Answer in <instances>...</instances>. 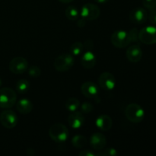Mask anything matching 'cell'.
<instances>
[{"label": "cell", "mask_w": 156, "mask_h": 156, "mask_svg": "<svg viewBox=\"0 0 156 156\" xmlns=\"http://www.w3.org/2000/svg\"><path fill=\"white\" fill-rule=\"evenodd\" d=\"M59 1L62 3H69L72 2L73 1H74V0H59Z\"/></svg>", "instance_id": "d6a6232c"}, {"label": "cell", "mask_w": 156, "mask_h": 156, "mask_svg": "<svg viewBox=\"0 0 156 156\" xmlns=\"http://www.w3.org/2000/svg\"><path fill=\"white\" fill-rule=\"evenodd\" d=\"M90 145L94 150H102L107 145V139L101 133H95L90 139Z\"/></svg>", "instance_id": "4fadbf2b"}, {"label": "cell", "mask_w": 156, "mask_h": 156, "mask_svg": "<svg viewBox=\"0 0 156 156\" xmlns=\"http://www.w3.org/2000/svg\"><path fill=\"white\" fill-rule=\"evenodd\" d=\"M93 109H94L93 105L90 102H85L81 105V111L84 114H89L92 112Z\"/></svg>", "instance_id": "484cf974"}, {"label": "cell", "mask_w": 156, "mask_h": 156, "mask_svg": "<svg viewBox=\"0 0 156 156\" xmlns=\"http://www.w3.org/2000/svg\"><path fill=\"white\" fill-rule=\"evenodd\" d=\"M9 69L14 74H22L25 73L28 69V62L25 58L17 56L10 61Z\"/></svg>", "instance_id": "ba28073f"}, {"label": "cell", "mask_w": 156, "mask_h": 156, "mask_svg": "<svg viewBox=\"0 0 156 156\" xmlns=\"http://www.w3.org/2000/svg\"><path fill=\"white\" fill-rule=\"evenodd\" d=\"M149 19L152 24H156V8L151 10L149 15Z\"/></svg>", "instance_id": "f546056e"}, {"label": "cell", "mask_w": 156, "mask_h": 156, "mask_svg": "<svg viewBox=\"0 0 156 156\" xmlns=\"http://www.w3.org/2000/svg\"><path fill=\"white\" fill-rule=\"evenodd\" d=\"M80 15L82 18L86 21H94L99 18L101 10L97 5L93 3H86L82 7Z\"/></svg>", "instance_id": "8992f818"}, {"label": "cell", "mask_w": 156, "mask_h": 156, "mask_svg": "<svg viewBox=\"0 0 156 156\" xmlns=\"http://www.w3.org/2000/svg\"><path fill=\"white\" fill-rule=\"evenodd\" d=\"M17 95L15 91L10 88L0 89V108L9 109L15 105Z\"/></svg>", "instance_id": "3957f363"}, {"label": "cell", "mask_w": 156, "mask_h": 156, "mask_svg": "<svg viewBox=\"0 0 156 156\" xmlns=\"http://www.w3.org/2000/svg\"><path fill=\"white\" fill-rule=\"evenodd\" d=\"M88 143L86 137L82 135H76L72 139V144L77 149H82Z\"/></svg>", "instance_id": "d6986e66"}, {"label": "cell", "mask_w": 156, "mask_h": 156, "mask_svg": "<svg viewBox=\"0 0 156 156\" xmlns=\"http://www.w3.org/2000/svg\"><path fill=\"white\" fill-rule=\"evenodd\" d=\"M81 91L87 98L97 99L98 98V87L92 82H84L81 86Z\"/></svg>", "instance_id": "8fae6325"}, {"label": "cell", "mask_w": 156, "mask_h": 156, "mask_svg": "<svg viewBox=\"0 0 156 156\" xmlns=\"http://www.w3.org/2000/svg\"><path fill=\"white\" fill-rule=\"evenodd\" d=\"M139 32L140 31L138 30V29L136 28V27H133V28L129 30V32H128L131 42L137 43L140 41V37H139Z\"/></svg>", "instance_id": "d4e9b609"}, {"label": "cell", "mask_w": 156, "mask_h": 156, "mask_svg": "<svg viewBox=\"0 0 156 156\" xmlns=\"http://www.w3.org/2000/svg\"><path fill=\"white\" fill-rule=\"evenodd\" d=\"M84 45L82 43L77 41L75 42L74 44H72L71 47H70V52L73 56H79L84 51Z\"/></svg>", "instance_id": "603a6c76"}, {"label": "cell", "mask_w": 156, "mask_h": 156, "mask_svg": "<svg viewBox=\"0 0 156 156\" xmlns=\"http://www.w3.org/2000/svg\"><path fill=\"white\" fill-rule=\"evenodd\" d=\"M96 62H97L96 56L91 50H88L85 53H83L81 58V63L82 66L86 69H92L95 66Z\"/></svg>", "instance_id": "e0dca14e"}, {"label": "cell", "mask_w": 156, "mask_h": 156, "mask_svg": "<svg viewBox=\"0 0 156 156\" xmlns=\"http://www.w3.org/2000/svg\"><path fill=\"white\" fill-rule=\"evenodd\" d=\"M30 88V83L26 79H20L16 84V90L20 94L27 92Z\"/></svg>", "instance_id": "7402d4cb"}, {"label": "cell", "mask_w": 156, "mask_h": 156, "mask_svg": "<svg viewBox=\"0 0 156 156\" xmlns=\"http://www.w3.org/2000/svg\"><path fill=\"white\" fill-rule=\"evenodd\" d=\"M79 156H96L98 155V153H95L93 151L89 150V149H85L82 150L79 153Z\"/></svg>", "instance_id": "f1b7e54d"}, {"label": "cell", "mask_w": 156, "mask_h": 156, "mask_svg": "<svg viewBox=\"0 0 156 156\" xmlns=\"http://www.w3.org/2000/svg\"><path fill=\"white\" fill-rule=\"evenodd\" d=\"M98 83L102 89L105 91H111L116 86V79L111 73L105 72L99 76Z\"/></svg>", "instance_id": "30bf717a"}, {"label": "cell", "mask_w": 156, "mask_h": 156, "mask_svg": "<svg viewBox=\"0 0 156 156\" xmlns=\"http://www.w3.org/2000/svg\"><path fill=\"white\" fill-rule=\"evenodd\" d=\"M68 123L73 129H79L85 123V117L82 112L74 111L69 116Z\"/></svg>", "instance_id": "9a60e30c"}, {"label": "cell", "mask_w": 156, "mask_h": 156, "mask_svg": "<svg viewBox=\"0 0 156 156\" xmlns=\"http://www.w3.org/2000/svg\"><path fill=\"white\" fill-rule=\"evenodd\" d=\"M125 116L129 121L133 123H139L145 117V111L140 105L136 103L129 104L125 109Z\"/></svg>", "instance_id": "6da1fadb"}, {"label": "cell", "mask_w": 156, "mask_h": 156, "mask_svg": "<svg viewBox=\"0 0 156 156\" xmlns=\"http://www.w3.org/2000/svg\"><path fill=\"white\" fill-rule=\"evenodd\" d=\"M143 4L146 9L152 10L156 8V0H143Z\"/></svg>", "instance_id": "83f0119b"}, {"label": "cell", "mask_w": 156, "mask_h": 156, "mask_svg": "<svg viewBox=\"0 0 156 156\" xmlns=\"http://www.w3.org/2000/svg\"><path fill=\"white\" fill-rule=\"evenodd\" d=\"M85 24H86V20L84 19L83 18L79 19V21H78L77 22L78 27H80V28H83V27L85 26Z\"/></svg>", "instance_id": "1f68e13d"}, {"label": "cell", "mask_w": 156, "mask_h": 156, "mask_svg": "<svg viewBox=\"0 0 156 156\" xmlns=\"http://www.w3.org/2000/svg\"><path fill=\"white\" fill-rule=\"evenodd\" d=\"M126 56L131 62H138L143 57V50L139 45H132L126 50Z\"/></svg>", "instance_id": "5bb4252c"}, {"label": "cell", "mask_w": 156, "mask_h": 156, "mask_svg": "<svg viewBox=\"0 0 156 156\" xmlns=\"http://www.w3.org/2000/svg\"><path fill=\"white\" fill-rule=\"evenodd\" d=\"M94 1H96L98 3H105L109 1V0H94Z\"/></svg>", "instance_id": "836d02e7"}, {"label": "cell", "mask_w": 156, "mask_h": 156, "mask_svg": "<svg viewBox=\"0 0 156 156\" xmlns=\"http://www.w3.org/2000/svg\"><path fill=\"white\" fill-rule=\"evenodd\" d=\"M0 122L5 128L12 129L18 124V116L12 110H5L0 114Z\"/></svg>", "instance_id": "9c48e42d"}, {"label": "cell", "mask_w": 156, "mask_h": 156, "mask_svg": "<svg viewBox=\"0 0 156 156\" xmlns=\"http://www.w3.org/2000/svg\"><path fill=\"white\" fill-rule=\"evenodd\" d=\"M17 111L21 114H27L31 112L33 104L27 98H22L17 102Z\"/></svg>", "instance_id": "ac0fdd59"}, {"label": "cell", "mask_w": 156, "mask_h": 156, "mask_svg": "<svg viewBox=\"0 0 156 156\" xmlns=\"http://www.w3.org/2000/svg\"><path fill=\"white\" fill-rule=\"evenodd\" d=\"M79 106H80V102L77 98H70L68 100H66L65 103L66 108L70 112L76 111Z\"/></svg>", "instance_id": "44dd1931"}, {"label": "cell", "mask_w": 156, "mask_h": 156, "mask_svg": "<svg viewBox=\"0 0 156 156\" xmlns=\"http://www.w3.org/2000/svg\"><path fill=\"white\" fill-rule=\"evenodd\" d=\"M28 74L31 76L32 78H38L41 75V70L37 66H30L27 69Z\"/></svg>", "instance_id": "cb8c5ba5"}, {"label": "cell", "mask_w": 156, "mask_h": 156, "mask_svg": "<svg viewBox=\"0 0 156 156\" xmlns=\"http://www.w3.org/2000/svg\"><path fill=\"white\" fill-rule=\"evenodd\" d=\"M84 49H86L88 50H91L94 47V44H93V41L91 40H86V41L84 42Z\"/></svg>", "instance_id": "4dcf8cb0"}, {"label": "cell", "mask_w": 156, "mask_h": 156, "mask_svg": "<svg viewBox=\"0 0 156 156\" xmlns=\"http://www.w3.org/2000/svg\"><path fill=\"white\" fill-rule=\"evenodd\" d=\"M1 83H2V82H1V79H0V86H1Z\"/></svg>", "instance_id": "e575fe53"}, {"label": "cell", "mask_w": 156, "mask_h": 156, "mask_svg": "<svg viewBox=\"0 0 156 156\" xmlns=\"http://www.w3.org/2000/svg\"><path fill=\"white\" fill-rule=\"evenodd\" d=\"M117 155V151L114 148H108L105 149L103 152L98 153V156H116Z\"/></svg>", "instance_id": "4316f807"}, {"label": "cell", "mask_w": 156, "mask_h": 156, "mask_svg": "<svg viewBox=\"0 0 156 156\" xmlns=\"http://www.w3.org/2000/svg\"><path fill=\"white\" fill-rule=\"evenodd\" d=\"M111 41L113 46L117 48H125L131 43L129 33L123 30L114 32L111 35Z\"/></svg>", "instance_id": "5b68a950"}, {"label": "cell", "mask_w": 156, "mask_h": 156, "mask_svg": "<svg viewBox=\"0 0 156 156\" xmlns=\"http://www.w3.org/2000/svg\"><path fill=\"white\" fill-rule=\"evenodd\" d=\"M95 125L100 130L108 131L112 127L113 120L110 116L101 114L96 119Z\"/></svg>", "instance_id": "2e32d148"}, {"label": "cell", "mask_w": 156, "mask_h": 156, "mask_svg": "<svg viewBox=\"0 0 156 156\" xmlns=\"http://www.w3.org/2000/svg\"><path fill=\"white\" fill-rule=\"evenodd\" d=\"M74 58L70 53H63L60 55L54 61V67L58 72H67L74 65Z\"/></svg>", "instance_id": "277c9868"}, {"label": "cell", "mask_w": 156, "mask_h": 156, "mask_svg": "<svg viewBox=\"0 0 156 156\" xmlns=\"http://www.w3.org/2000/svg\"><path fill=\"white\" fill-rule=\"evenodd\" d=\"M66 17L70 21H76L79 18V12L77 8L75 6H68L65 11Z\"/></svg>", "instance_id": "ffe728a7"}, {"label": "cell", "mask_w": 156, "mask_h": 156, "mask_svg": "<svg viewBox=\"0 0 156 156\" xmlns=\"http://www.w3.org/2000/svg\"><path fill=\"white\" fill-rule=\"evenodd\" d=\"M139 37L140 42L147 45L156 44V27L147 26L139 32Z\"/></svg>", "instance_id": "52a82bcc"}, {"label": "cell", "mask_w": 156, "mask_h": 156, "mask_svg": "<svg viewBox=\"0 0 156 156\" xmlns=\"http://www.w3.org/2000/svg\"><path fill=\"white\" fill-rule=\"evenodd\" d=\"M148 18V13L143 8H136L129 13V20L134 24H141L146 21Z\"/></svg>", "instance_id": "7c38bea8"}, {"label": "cell", "mask_w": 156, "mask_h": 156, "mask_svg": "<svg viewBox=\"0 0 156 156\" xmlns=\"http://www.w3.org/2000/svg\"><path fill=\"white\" fill-rule=\"evenodd\" d=\"M50 138L56 143H64L68 139L69 133L68 128L62 123H55L49 129Z\"/></svg>", "instance_id": "7a4b0ae2"}]
</instances>
